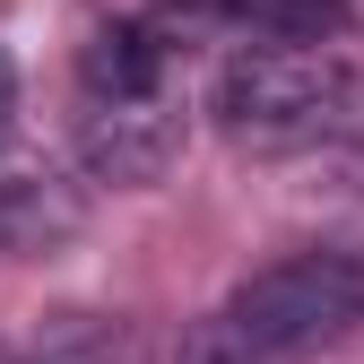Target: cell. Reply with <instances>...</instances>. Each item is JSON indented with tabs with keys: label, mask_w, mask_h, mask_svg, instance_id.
Here are the masks:
<instances>
[{
	"label": "cell",
	"mask_w": 364,
	"mask_h": 364,
	"mask_svg": "<svg viewBox=\"0 0 364 364\" xmlns=\"http://www.w3.org/2000/svg\"><path fill=\"white\" fill-rule=\"evenodd\" d=\"M191 113H182V78H148V87H78V156L96 182H165Z\"/></svg>",
	"instance_id": "cell-3"
},
{
	"label": "cell",
	"mask_w": 364,
	"mask_h": 364,
	"mask_svg": "<svg viewBox=\"0 0 364 364\" xmlns=\"http://www.w3.org/2000/svg\"><path fill=\"white\" fill-rule=\"evenodd\" d=\"M9 113H18V61L0 53V130H9Z\"/></svg>",
	"instance_id": "cell-6"
},
{
	"label": "cell",
	"mask_w": 364,
	"mask_h": 364,
	"mask_svg": "<svg viewBox=\"0 0 364 364\" xmlns=\"http://www.w3.org/2000/svg\"><path fill=\"white\" fill-rule=\"evenodd\" d=\"M208 18H243L260 35H338L347 0H200Z\"/></svg>",
	"instance_id": "cell-5"
},
{
	"label": "cell",
	"mask_w": 364,
	"mask_h": 364,
	"mask_svg": "<svg viewBox=\"0 0 364 364\" xmlns=\"http://www.w3.org/2000/svg\"><path fill=\"white\" fill-rule=\"evenodd\" d=\"M87 225V200L53 173H0V260H35V252H61Z\"/></svg>",
	"instance_id": "cell-4"
},
{
	"label": "cell",
	"mask_w": 364,
	"mask_h": 364,
	"mask_svg": "<svg viewBox=\"0 0 364 364\" xmlns=\"http://www.w3.org/2000/svg\"><path fill=\"white\" fill-rule=\"evenodd\" d=\"M355 96V70L330 35H260L217 70V122L235 139H312Z\"/></svg>",
	"instance_id": "cell-2"
},
{
	"label": "cell",
	"mask_w": 364,
	"mask_h": 364,
	"mask_svg": "<svg viewBox=\"0 0 364 364\" xmlns=\"http://www.w3.org/2000/svg\"><path fill=\"white\" fill-rule=\"evenodd\" d=\"M364 330V235L304 243L287 260L252 269L225 295V312L200 330L191 364H295Z\"/></svg>",
	"instance_id": "cell-1"
}]
</instances>
